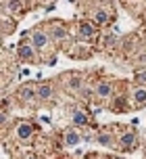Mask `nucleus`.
I'll return each instance as SVG.
<instances>
[{
	"mask_svg": "<svg viewBox=\"0 0 146 159\" xmlns=\"http://www.w3.org/2000/svg\"><path fill=\"white\" fill-rule=\"evenodd\" d=\"M32 132H33V128L29 126V124H19V128H17V136H19V138H29V136H32Z\"/></svg>",
	"mask_w": 146,
	"mask_h": 159,
	"instance_id": "obj_1",
	"label": "nucleus"
},
{
	"mask_svg": "<svg viewBox=\"0 0 146 159\" xmlns=\"http://www.w3.org/2000/svg\"><path fill=\"white\" fill-rule=\"evenodd\" d=\"M19 96H21L23 101H27V103H29V101H33V98H36V90H33L32 86H23L21 90H19Z\"/></svg>",
	"mask_w": 146,
	"mask_h": 159,
	"instance_id": "obj_2",
	"label": "nucleus"
},
{
	"mask_svg": "<svg viewBox=\"0 0 146 159\" xmlns=\"http://www.w3.org/2000/svg\"><path fill=\"white\" fill-rule=\"evenodd\" d=\"M29 159H38V157H29Z\"/></svg>",
	"mask_w": 146,
	"mask_h": 159,
	"instance_id": "obj_18",
	"label": "nucleus"
},
{
	"mask_svg": "<svg viewBox=\"0 0 146 159\" xmlns=\"http://www.w3.org/2000/svg\"><path fill=\"white\" fill-rule=\"evenodd\" d=\"M121 144H123V147H131V144H136V136L131 134V132L123 134L121 136Z\"/></svg>",
	"mask_w": 146,
	"mask_h": 159,
	"instance_id": "obj_12",
	"label": "nucleus"
},
{
	"mask_svg": "<svg viewBox=\"0 0 146 159\" xmlns=\"http://www.w3.org/2000/svg\"><path fill=\"white\" fill-rule=\"evenodd\" d=\"M134 101H136L138 107H142L146 103V88H136L134 90Z\"/></svg>",
	"mask_w": 146,
	"mask_h": 159,
	"instance_id": "obj_5",
	"label": "nucleus"
},
{
	"mask_svg": "<svg viewBox=\"0 0 146 159\" xmlns=\"http://www.w3.org/2000/svg\"><path fill=\"white\" fill-rule=\"evenodd\" d=\"M96 94L98 96H109L111 94V84H98L96 86Z\"/></svg>",
	"mask_w": 146,
	"mask_h": 159,
	"instance_id": "obj_11",
	"label": "nucleus"
},
{
	"mask_svg": "<svg viewBox=\"0 0 146 159\" xmlns=\"http://www.w3.org/2000/svg\"><path fill=\"white\" fill-rule=\"evenodd\" d=\"M73 124H75V126H84V124H88V115L81 113V111L73 113Z\"/></svg>",
	"mask_w": 146,
	"mask_h": 159,
	"instance_id": "obj_10",
	"label": "nucleus"
},
{
	"mask_svg": "<svg viewBox=\"0 0 146 159\" xmlns=\"http://www.w3.org/2000/svg\"><path fill=\"white\" fill-rule=\"evenodd\" d=\"M79 34L84 38H90V36H94V25L88 23V21H81L79 23Z\"/></svg>",
	"mask_w": 146,
	"mask_h": 159,
	"instance_id": "obj_4",
	"label": "nucleus"
},
{
	"mask_svg": "<svg viewBox=\"0 0 146 159\" xmlns=\"http://www.w3.org/2000/svg\"><path fill=\"white\" fill-rule=\"evenodd\" d=\"M77 143H79V134H77V132H67V136H65L67 147H75Z\"/></svg>",
	"mask_w": 146,
	"mask_h": 159,
	"instance_id": "obj_7",
	"label": "nucleus"
},
{
	"mask_svg": "<svg viewBox=\"0 0 146 159\" xmlns=\"http://www.w3.org/2000/svg\"><path fill=\"white\" fill-rule=\"evenodd\" d=\"M136 80H138V82H142V84H146V73H138V75H136Z\"/></svg>",
	"mask_w": 146,
	"mask_h": 159,
	"instance_id": "obj_15",
	"label": "nucleus"
},
{
	"mask_svg": "<svg viewBox=\"0 0 146 159\" xmlns=\"http://www.w3.org/2000/svg\"><path fill=\"white\" fill-rule=\"evenodd\" d=\"M52 36H54L57 40H63L67 36V32L63 30V27H54V30H52Z\"/></svg>",
	"mask_w": 146,
	"mask_h": 159,
	"instance_id": "obj_13",
	"label": "nucleus"
},
{
	"mask_svg": "<svg viewBox=\"0 0 146 159\" xmlns=\"http://www.w3.org/2000/svg\"><path fill=\"white\" fill-rule=\"evenodd\" d=\"M106 21H109V15H106L105 11H96L94 13V23L96 25H105Z\"/></svg>",
	"mask_w": 146,
	"mask_h": 159,
	"instance_id": "obj_9",
	"label": "nucleus"
},
{
	"mask_svg": "<svg viewBox=\"0 0 146 159\" xmlns=\"http://www.w3.org/2000/svg\"><path fill=\"white\" fill-rule=\"evenodd\" d=\"M19 57H21V59H25V61H27V59H32V57H33V48L27 46V44L19 46Z\"/></svg>",
	"mask_w": 146,
	"mask_h": 159,
	"instance_id": "obj_8",
	"label": "nucleus"
},
{
	"mask_svg": "<svg viewBox=\"0 0 146 159\" xmlns=\"http://www.w3.org/2000/svg\"><path fill=\"white\" fill-rule=\"evenodd\" d=\"M98 143L105 144V147H109V144H111V136H109V134H100V136H98Z\"/></svg>",
	"mask_w": 146,
	"mask_h": 159,
	"instance_id": "obj_14",
	"label": "nucleus"
},
{
	"mask_svg": "<svg viewBox=\"0 0 146 159\" xmlns=\"http://www.w3.org/2000/svg\"><path fill=\"white\" fill-rule=\"evenodd\" d=\"M115 40H117V36H113V34H111V36H109V38H106V44H113Z\"/></svg>",
	"mask_w": 146,
	"mask_h": 159,
	"instance_id": "obj_16",
	"label": "nucleus"
},
{
	"mask_svg": "<svg viewBox=\"0 0 146 159\" xmlns=\"http://www.w3.org/2000/svg\"><path fill=\"white\" fill-rule=\"evenodd\" d=\"M42 124H48V126H50V117H48V115H42Z\"/></svg>",
	"mask_w": 146,
	"mask_h": 159,
	"instance_id": "obj_17",
	"label": "nucleus"
},
{
	"mask_svg": "<svg viewBox=\"0 0 146 159\" xmlns=\"http://www.w3.org/2000/svg\"><path fill=\"white\" fill-rule=\"evenodd\" d=\"M46 42H48V36H46V34H42V32L33 34V46H36V48H44V46H46Z\"/></svg>",
	"mask_w": 146,
	"mask_h": 159,
	"instance_id": "obj_3",
	"label": "nucleus"
},
{
	"mask_svg": "<svg viewBox=\"0 0 146 159\" xmlns=\"http://www.w3.org/2000/svg\"><path fill=\"white\" fill-rule=\"evenodd\" d=\"M38 96H40L42 101L50 98V96H52V88H50L48 84H42V86H38Z\"/></svg>",
	"mask_w": 146,
	"mask_h": 159,
	"instance_id": "obj_6",
	"label": "nucleus"
}]
</instances>
